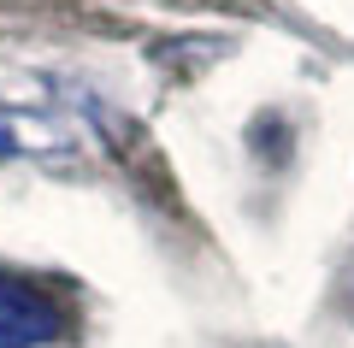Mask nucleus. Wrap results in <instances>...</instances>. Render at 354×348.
I'll use <instances>...</instances> for the list:
<instances>
[{
	"instance_id": "f257e3e1",
	"label": "nucleus",
	"mask_w": 354,
	"mask_h": 348,
	"mask_svg": "<svg viewBox=\"0 0 354 348\" xmlns=\"http://www.w3.org/2000/svg\"><path fill=\"white\" fill-rule=\"evenodd\" d=\"M59 336V307L36 284L0 272V348H41Z\"/></svg>"
},
{
	"instance_id": "f03ea898",
	"label": "nucleus",
	"mask_w": 354,
	"mask_h": 348,
	"mask_svg": "<svg viewBox=\"0 0 354 348\" xmlns=\"http://www.w3.org/2000/svg\"><path fill=\"white\" fill-rule=\"evenodd\" d=\"M348 319H354V272H348Z\"/></svg>"
}]
</instances>
